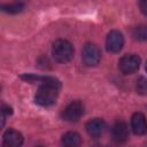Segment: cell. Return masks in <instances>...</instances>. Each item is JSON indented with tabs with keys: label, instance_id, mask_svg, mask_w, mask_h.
<instances>
[{
	"label": "cell",
	"instance_id": "cell-1",
	"mask_svg": "<svg viewBox=\"0 0 147 147\" xmlns=\"http://www.w3.org/2000/svg\"><path fill=\"white\" fill-rule=\"evenodd\" d=\"M61 86L53 85V84H47V83H41L39 86L34 100L39 106L42 107H49L56 102L57 95H59V90Z\"/></svg>",
	"mask_w": 147,
	"mask_h": 147
},
{
	"label": "cell",
	"instance_id": "cell-2",
	"mask_svg": "<svg viewBox=\"0 0 147 147\" xmlns=\"http://www.w3.org/2000/svg\"><path fill=\"white\" fill-rule=\"evenodd\" d=\"M52 54L55 61L60 63H65L74 57V47L68 40L59 39L53 44Z\"/></svg>",
	"mask_w": 147,
	"mask_h": 147
},
{
	"label": "cell",
	"instance_id": "cell-3",
	"mask_svg": "<svg viewBox=\"0 0 147 147\" xmlns=\"http://www.w3.org/2000/svg\"><path fill=\"white\" fill-rule=\"evenodd\" d=\"M82 59L83 62L87 65V67H93L96 65L100 62L101 59V52L99 49V47L92 42H87L85 44V46L83 47V52H82Z\"/></svg>",
	"mask_w": 147,
	"mask_h": 147
},
{
	"label": "cell",
	"instance_id": "cell-4",
	"mask_svg": "<svg viewBox=\"0 0 147 147\" xmlns=\"http://www.w3.org/2000/svg\"><path fill=\"white\" fill-rule=\"evenodd\" d=\"M140 65V57L136 54H127L121 57L118 61V68L124 75H130L136 72Z\"/></svg>",
	"mask_w": 147,
	"mask_h": 147
},
{
	"label": "cell",
	"instance_id": "cell-5",
	"mask_svg": "<svg viewBox=\"0 0 147 147\" xmlns=\"http://www.w3.org/2000/svg\"><path fill=\"white\" fill-rule=\"evenodd\" d=\"M84 114V106L80 101H72L62 111V118L67 122H77Z\"/></svg>",
	"mask_w": 147,
	"mask_h": 147
},
{
	"label": "cell",
	"instance_id": "cell-6",
	"mask_svg": "<svg viewBox=\"0 0 147 147\" xmlns=\"http://www.w3.org/2000/svg\"><path fill=\"white\" fill-rule=\"evenodd\" d=\"M124 37L119 31L113 30L108 33L106 39V48L110 53H117L123 48Z\"/></svg>",
	"mask_w": 147,
	"mask_h": 147
},
{
	"label": "cell",
	"instance_id": "cell-7",
	"mask_svg": "<svg viewBox=\"0 0 147 147\" xmlns=\"http://www.w3.org/2000/svg\"><path fill=\"white\" fill-rule=\"evenodd\" d=\"M131 127H132V131L138 136L146 134L147 133V121H146L145 115L141 113L133 114L131 118Z\"/></svg>",
	"mask_w": 147,
	"mask_h": 147
},
{
	"label": "cell",
	"instance_id": "cell-8",
	"mask_svg": "<svg viewBox=\"0 0 147 147\" xmlns=\"http://www.w3.org/2000/svg\"><path fill=\"white\" fill-rule=\"evenodd\" d=\"M86 131L92 138H100L106 131V123L100 118L91 119L86 124Z\"/></svg>",
	"mask_w": 147,
	"mask_h": 147
},
{
	"label": "cell",
	"instance_id": "cell-9",
	"mask_svg": "<svg viewBox=\"0 0 147 147\" xmlns=\"http://www.w3.org/2000/svg\"><path fill=\"white\" fill-rule=\"evenodd\" d=\"M23 142V137L16 130L9 129L3 133V145L8 147H17Z\"/></svg>",
	"mask_w": 147,
	"mask_h": 147
},
{
	"label": "cell",
	"instance_id": "cell-10",
	"mask_svg": "<svg viewBox=\"0 0 147 147\" xmlns=\"http://www.w3.org/2000/svg\"><path fill=\"white\" fill-rule=\"evenodd\" d=\"M111 136L115 141H125L129 137V129L124 122H116L111 127Z\"/></svg>",
	"mask_w": 147,
	"mask_h": 147
},
{
	"label": "cell",
	"instance_id": "cell-11",
	"mask_svg": "<svg viewBox=\"0 0 147 147\" xmlns=\"http://www.w3.org/2000/svg\"><path fill=\"white\" fill-rule=\"evenodd\" d=\"M62 144L67 147H77L80 145V137L76 132H67L62 137Z\"/></svg>",
	"mask_w": 147,
	"mask_h": 147
},
{
	"label": "cell",
	"instance_id": "cell-12",
	"mask_svg": "<svg viewBox=\"0 0 147 147\" xmlns=\"http://www.w3.org/2000/svg\"><path fill=\"white\" fill-rule=\"evenodd\" d=\"M132 36L136 40L147 41V24L138 25L132 30Z\"/></svg>",
	"mask_w": 147,
	"mask_h": 147
},
{
	"label": "cell",
	"instance_id": "cell-13",
	"mask_svg": "<svg viewBox=\"0 0 147 147\" xmlns=\"http://www.w3.org/2000/svg\"><path fill=\"white\" fill-rule=\"evenodd\" d=\"M24 8V5L21 2H15V3H8V5H3L2 6V10L9 14H17L21 13Z\"/></svg>",
	"mask_w": 147,
	"mask_h": 147
},
{
	"label": "cell",
	"instance_id": "cell-14",
	"mask_svg": "<svg viewBox=\"0 0 147 147\" xmlns=\"http://www.w3.org/2000/svg\"><path fill=\"white\" fill-rule=\"evenodd\" d=\"M136 90L139 94L141 95H146L147 94V78L145 77H139L137 79V84H136Z\"/></svg>",
	"mask_w": 147,
	"mask_h": 147
},
{
	"label": "cell",
	"instance_id": "cell-15",
	"mask_svg": "<svg viewBox=\"0 0 147 147\" xmlns=\"http://www.w3.org/2000/svg\"><path fill=\"white\" fill-rule=\"evenodd\" d=\"M139 7H140V10L147 16V0H140L139 1Z\"/></svg>",
	"mask_w": 147,
	"mask_h": 147
},
{
	"label": "cell",
	"instance_id": "cell-16",
	"mask_svg": "<svg viewBox=\"0 0 147 147\" xmlns=\"http://www.w3.org/2000/svg\"><path fill=\"white\" fill-rule=\"evenodd\" d=\"M13 111H11V108L10 107H7V106H2V108H1V114H2V117L5 118L7 115H10Z\"/></svg>",
	"mask_w": 147,
	"mask_h": 147
},
{
	"label": "cell",
	"instance_id": "cell-17",
	"mask_svg": "<svg viewBox=\"0 0 147 147\" xmlns=\"http://www.w3.org/2000/svg\"><path fill=\"white\" fill-rule=\"evenodd\" d=\"M146 71H147V62H146Z\"/></svg>",
	"mask_w": 147,
	"mask_h": 147
}]
</instances>
